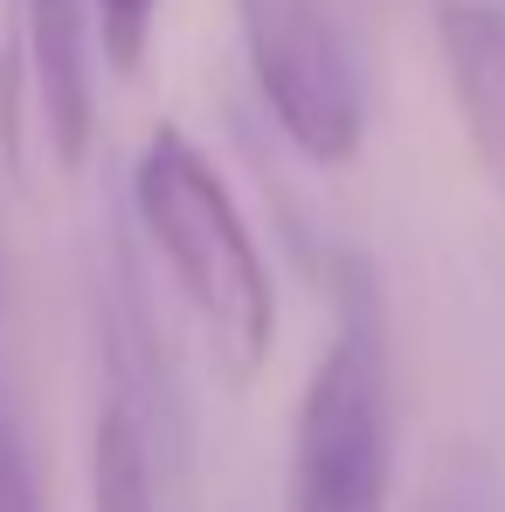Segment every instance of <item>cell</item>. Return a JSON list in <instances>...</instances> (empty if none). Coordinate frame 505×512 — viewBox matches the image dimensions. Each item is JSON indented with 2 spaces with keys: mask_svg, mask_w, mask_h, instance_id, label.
<instances>
[{
  "mask_svg": "<svg viewBox=\"0 0 505 512\" xmlns=\"http://www.w3.org/2000/svg\"><path fill=\"white\" fill-rule=\"evenodd\" d=\"M0 512H42V471H35V443L7 367H0Z\"/></svg>",
  "mask_w": 505,
  "mask_h": 512,
  "instance_id": "obj_8",
  "label": "cell"
},
{
  "mask_svg": "<svg viewBox=\"0 0 505 512\" xmlns=\"http://www.w3.org/2000/svg\"><path fill=\"white\" fill-rule=\"evenodd\" d=\"M395 492V360L367 263L333 270V326L291 409L284 512H388Z\"/></svg>",
  "mask_w": 505,
  "mask_h": 512,
  "instance_id": "obj_2",
  "label": "cell"
},
{
  "mask_svg": "<svg viewBox=\"0 0 505 512\" xmlns=\"http://www.w3.org/2000/svg\"><path fill=\"white\" fill-rule=\"evenodd\" d=\"M160 7H167V0H84L97 63H104L111 77H139V63H146V49H153V28H160Z\"/></svg>",
  "mask_w": 505,
  "mask_h": 512,
  "instance_id": "obj_7",
  "label": "cell"
},
{
  "mask_svg": "<svg viewBox=\"0 0 505 512\" xmlns=\"http://www.w3.org/2000/svg\"><path fill=\"white\" fill-rule=\"evenodd\" d=\"M436 56L471 139V160L505 208V0H443L436 7Z\"/></svg>",
  "mask_w": 505,
  "mask_h": 512,
  "instance_id": "obj_5",
  "label": "cell"
},
{
  "mask_svg": "<svg viewBox=\"0 0 505 512\" xmlns=\"http://www.w3.org/2000/svg\"><path fill=\"white\" fill-rule=\"evenodd\" d=\"M416 512H505V499H499V478H492L478 457H450V464L429 478V492H422Z\"/></svg>",
  "mask_w": 505,
  "mask_h": 512,
  "instance_id": "obj_9",
  "label": "cell"
},
{
  "mask_svg": "<svg viewBox=\"0 0 505 512\" xmlns=\"http://www.w3.org/2000/svg\"><path fill=\"white\" fill-rule=\"evenodd\" d=\"M132 215L153 263L167 270L180 312L194 319L208 367L229 388H250L277 346V284L256 250V229L222 167L180 132L160 125L132 160Z\"/></svg>",
  "mask_w": 505,
  "mask_h": 512,
  "instance_id": "obj_1",
  "label": "cell"
},
{
  "mask_svg": "<svg viewBox=\"0 0 505 512\" xmlns=\"http://www.w3.org/2000/svg\"><path fill=\"white\" fill-rule=\"evenodd\" d=\"M35 132V63H28V0H0V173L28 180Z\"/></svg>",
  "mask_w": 505,
  "mask_h": 512,
  "instance_id": "obj_6",
  "label": "cell"
},
{
  "mask_svg": "<svg viewBox=\"0 0 505 512\" xmlns=\"http://www.w3.org/2000/svg\"><path fill=\"white\" fill-rule=\"evenodd\" d=\"M263 111L312 167L367 146V42L353 0H236Z\"/></svg>",
  "mask_w": 505,
  "mask_h": 512,
  "instance_id": "obj_3",
  "label": "cell"
},
{
  "mask_svg": "<svg viewBox=\"0 0 505 512\" xmlns=\"http://www.w3.org/2000/svg\"><path fill=\"white\" fill-rule=\"evenodd\" d=\"M104 346V395L90 416V512H180V402L139 305Z\"/></svg>",
  "mask_w": 505,
  "mask_h": 512,
  "instance_id": "obj_4",
  "label": "cell"
}]
</instances>
